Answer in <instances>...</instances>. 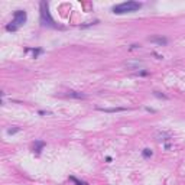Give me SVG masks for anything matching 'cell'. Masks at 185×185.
<instances>
[{
	"mask_svg": "<svg viewBox=\"0 0 185 185\" xmlns=\"http://www.w3.org/2000/svg\"><path fill=\"white\" fill-rule=\"evenodd\" d=\"M43 142H36V143H35V150H36V152H38V153H39L40 152V149H42V148H43Z\"/></svg>",
	"mask_w": 185,
	"mask_h": 185,
	"instance_id": "10",
	"label": "cell"
},
{
	"mask_svg": "<svg viewBox=\"0 0 185 185\" xmlns=\"http://www.w3.org/2000/svg\"><path fill=\"white\" fill-rule=\"evenodd\" d=\"M149 42L163 46V45H166V43H168V39H166V38H163V36H152V38H149Z\"/></svg>",
	"mask_w": 185,
	"mask_h": 185,
	"instance_id": "4",
	"label": "cell"
},
{
	"mask_svg": "<svg viewBox=\"0 0 185 185\" xmlns=\"http://www.w3.org/2000/svg\"><path fill=\"white\" fill-rule=\"evenodd\" d=\"M67 96L71 98H78V100H84V98H87V96L84 94V92H78V91H68L67 92Z\"/></svg>",
	"mask_w": 185,
	"mask_h": 185,
	"instance_id": "6",
	"label": "cell"
},
{
	"mask_svg": "<svg viewBox=\"0 0 185 185\" xmlns=\"http://www.w3.org/2000/svg\"><path fill=\"white\" fill-rule=\"evenodd\" d=\"M32 52H33V58H36L39 54H42V49H32Z\"/></svg>",
	"mask_w": 185,
	"mask_h": 185,
	"instance_id": "15",
	"label": "cell"
},
{
	"mask_svg": "<svg viewBox=\"0 0 185 185\" xmlns=\"http://www.w3.org/2000/svg\"><path fill=\"white\" fill-rule=\"evenodd\" d=\"M6 30H9V32H15V30H17V26L15 25V23L7 25V26H6Z\"/></svg>",
	"mask_w": 185,
	"mask_h": 185,
	"instance_id": "11",
	"label": "cell"
},
{
	"mask_svg": "<svg viewBox=\"0 0 185 185\" xmlns=\"http://www.w3.org/2000/svg\"><path fill=\"white\" fill-rule=\"evenodd\" d=\"M153 94H155L156 97H159V98H163V100H166V96H165V94H162V92H159V91H153Z\"/></svg>",
	"mask_w": 185,
	"mask_h": 185,
	"instance_id": "13",
	"label": "cell"
},
{
	"mask_svg": "<svg viewBox=\"0 0 185 185\" xmlns=\"http://www.w3.org/2000/svg\"><path fill=\"white\" fill-rule=\"evenodd\" d=\"M40 22L43 23L45 26H51V28H58L54 19H52L51 13H49V7H48V3L46 2H40Z\"/></svg>",
	"mask_w": 185,
	"mask_h": 185,
	"instance_id": "2",
	"label": "cell"
},
{
	"mask_svg": "<svg viewBox=\"0 0 185 185\" xmlns=\"http://www.w3.org/2000/svg\"><path fill=\"white\" fill-rule=\"evenodd\" d=\"M97 110L104 111V113H117V111H126L124 107H114V109H106V107H97Z\"/></svg>",
	"mask_w": 185,
	"mask_h": 185,
	"instance_id": "5",
	"label": "cell"
},
{
	"mask_svg": "<svg viewBox=\"0 0 185 185\" xmlns=\"http://www.w3.org/2000/svg\"><path fill=\"white\" fill-rule=\"evenodd\" d=\"M140 65H143V62H142V61H134V62H126V67H129V68H137V67H140Z\"/></svg>",
	"mask_w": 185,
	"mask_h": 185,
	"instance_id": "8",
	"label": "cell"
},
{
	"mask_svg": "<svg viewBox=\"0 0 185 185\" xmlns=\"http://www.w3.org/2000/svg\"><path fill=\"white\" fill-rule=\"evenodd\" d=\"M156 137H158V140H166V139L171 137V133H166V132H158V133H156Z\"/></svg>",
	"mask_w": 185,
	"mask_h": 185,
	"instance_id": "7",
	"label": "cell"
},
{
	"mask_svg": "<svg viewBox=\"0 0 185 185\" xmlns=\"http://www.w3.org/2000/svg\"><path fill=\"white\" fill-rule=\"evenodd\" d=\"M142 7V3L139 2H133V0H129V2H123L120 5L113 6V13L116 15H123V13H132V12H136Z\"/></svg>",
	"mask_w": 185,
	"mask_h": 185,
	"instance_id": "1",
	"label": "cell"
},
{
	"mask_svg": "<svg viewBox=\"0 0 185 185\" xmlns=\"http://www.w3.org/2000/svg\"><path fill=\"white\" fill-rule=\"evenodd\" d=\"M20 130L19 127H12V129H7V134H15V133H17Z\"/></svg>",
	"mask_w": 185,
	"mask_h": 185,
	"instance_id": "12",
	"label": "cell"
},
{
	"mask_svg": "<svg viewBox=\"0 0 185 185\" xmlns=\"http://www.w3.org/2000/svg\"><path fill=\"white\" fill-rule=\"evenodd\" d=\"M26 19H28V15H26V12L25 10H16L15 12V15H13V23L16 25L17 28L22 26L23 23L26 22Z\"/></svg>",
	"mask_w": 185,
	"mask_h": 185,
	"instance_id": "3",
	"label": "cell"
},
{
	"mask_svg": "<svg viewBox=\"0 0 185 185\" xmlns=\"http://www.w3.org/2000/svg\"><path fill=\"white\" fill-rule=\"evenodd\" d=\"M69 179H71V181H74V182H75V184H77V185H87L85 182H81V181H78V179L75 178V176H71V178H69Z\"/></svg>",
	"mask_w": 185,
	"mask_h": 185,
	"instance_id": "14",
	"label": "cell"
},
{
	"mask_svg": "<svg viewBox=\"0 0 185 185\" xmlns=\"http://www.w3.org/2000/svg\"><path fill=\"white\" fill-rule=\"evenodd\" d=\"M152 153H153V152H152V150H150L149 148L143 149V152H142V155H143L145 158H150V156H152Z\"/></svg>",
	"mask_w": 185,
	"mask_h": 185,
	"instance_id": "9",
	"label": "cell"
}]
</instances>
